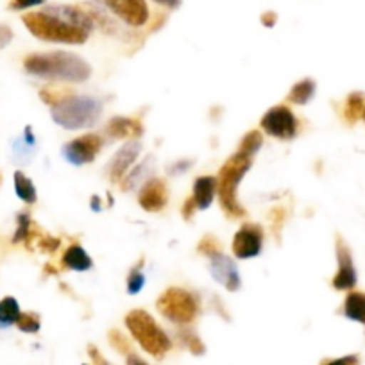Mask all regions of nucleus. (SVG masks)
Wrapping results in <instances>:
<instances>
[{"instance_id": "obj_1", "label": "nucleus", "mask_w": 365, "mask_h": 365, "mask_svg": "<svg viewBox=\"0 0 365 365\" xmlns=\"http://www.w3.org/2000/svg\"><path fill=\"white\" fill-rule=\"evenodd\" d=\"M24 68L40 79L61 83H83L91 76V66L83 58L63 51L27 56L24 59Z\"/></svg>"}, {"instance_id": "obj_2", "label": "nucleus", "mask_w": 365, "mask_h": 365, "mask_svg": "<svg viewBox=\"0 0 365 365\" xmlns=\"http://www.w3.org/2000/svg\"><path fill=\"white\" fill-rule=\"evenodd\" d=\"M252 165V158L247 154L237 153L222 165L217 175V195L220 199L224 213L231 219H240L245 215L244 206L238 202V185L247 174Z\"/></svg>"}, {"instance_id": "obj_3", "label": "nucleus", "mask_w": 365, "mask_h": 365, "mask_svg": "<svg viewBox=\"0 0 365 365\" xmlns=\"http://www.w3.org/2000/svg\"><path fill=\"white\" fill-rule=\"evenodd\" d=\"M22 22L29 29L33 36L38 40L51 41V43H66V45H83L86 43L90 33L81 27L72 26L58 16L43 11L27 13L22 16Z\"/></svg>"}, {"instance_id": "obj_4", "label": "nucleus", "mask_w": 365, "mask_h": 365, "mask_svg": "<svg viewBox=\"0 0 365 365\" xmlns=\"http://www.w3.org/2000/svg\"><path fill=\"white\" fill-rule=\"evenodd\" d=\"M52 120L61 128L76 131V129L91 128L103 115V104L93 97L73 96L65 97L61 103L52 106Z\"/></svg>"}, {"instance_id": "obj_5", "label": "nucleus", "mask_w": 365, "mask_h": 365, "mask_svg": "<svg viewBox=\"0 0 365 365\" xmlns=\"http://www.w3.org/2000/svg\"><path fill=\"white\" fill-rule=\"evenodd\" d=\"M125 326L133 339L142 346L143 351L154 358H163L170 351L172 342L167 333L158 326L153 315L145 310H133L125 315Z\"/></svg>"}, {"instance_id": "obj_6", "label": "nucleus", "mask_w": 365, "mask_h": 365, "mask_svg": "<svg viewBox=\"0 0 365 365\" xmlns=\"http://www.w3.org/2000/svg\"><path fill=\"white\" fill-rule=\"evenodd\" d=\"M156 308L165 319L174 324L187 326L197 317L199 303L194 294H190L188 290L172 287L161 294L160 299L156 301Z\"/></svg>"}, {"instance_id": "obj_7", "label": "nucleus", "mask_w": 365, "mask_h": 365, "mask_svg": "<svg viewBox=\"0 0 365 365\" xmlns=\"http://www.w3.org/2000/svg\"><path fill=\"white\" fill-rule=\"evenodd\" d=\"M259 125L267 135L278 140H294L299 131V120L292 113V110L283 104L270 108L262 117Z\"/></svg>"}, {"instance_id": "obj_8", "label": "nucleus", "mask_w": 365, "mask_h": 365, "mask_svg": "<svg viewBox=\"0 0 365 365\" xmlns=\"http://www.w3.org/2000/svg\"><path fill=\"white\" fill-rule=\"evenodd\" d=\"M335 252H336V274L331 279L333 289L353 290L358 283V274H356V267H354L353 255H351L349 245L344 242L342 237H336Z\"/></svg>"}, {"instance_id": "obj_9", "label": "nucleus", "mask_w": 365, "mask_h": 365, "mask_svg": "<svg viewBox=\"0 0 365 365\" xmlns=\"http://www.w3.org/2000/svg\"><path fill=\"white\" fill-rule=\"evenodd\" d=\"M101 149H103V138L99 135H84L63 145V158L68 163L81 167L96 160Z\"/></svg>"}, {"instance_id": "obj_10", "label": "nucleus", "mask_w": 365, "mask_h": 365, "mask_svg": "<svg viewBox=\"0 0 365 365\" xmlns=\"http://www.w3.org/2000/svg\"><path fill=\"white\" fill-rule=\"evenodd\" d=\"M115 16L129 27H143L149 22V6L145 0H101Z\"/></svg>"}, {"instance_id": "obj_11", "label": "nucleus", "mask_w": 365, "mask_h": 365, "mask_svg": "<svg viewBox=\"0 0 365 365\" xmlns=\"http://www.w3.org/2000/svg\"><path fill=\"white\" fill-rule=\"evenodd\" d=\"M263 227L259 224H244L233 238V252L237 258L249 259L262 252Z\"/></svg>"}, {"instance_id": "obj_12", "label": "nucleus", "mask_w": 365, "mask_h": 365, "mask_svg": "<svg viewBox=\"0 0 365 365\" xmlns=\"http://www.w3.org/2000/svg\"><path fill=\"white\" fill-rule=\"evenodd\" d=\"M210 272H212L213 279L219 282L222 287H226V290H230V292L240 290L242 279L240 272L237 269V263L230 256L224 255V252H219V255L210 258Z\"/></svg>"}, {"instance_id": "obj_13", "label": "nucleus", "mask_w": 365, "mask_h": 365, "mask_svg": "<svg viewBox=\"0 0 365 365\" xmlns=\"http://www.w3.org/2000/svg\"><path fill=\"white\" fill-rule=\"evenodd\" d=\"M138 202L145 212H161L168 202V188L165 181H161V179H147L138 194Z\"/></svg>"}, {"instance_id": "obj_14", "label": "nucleus", "mask_w": 365, "mask_h": 365, "mask_svg": "<svg viewBox=\"0 0 365 365\" xmlns=\"http://www.w3.org/2000/svg\"><path fill=\"white\" fill-rule=\"evenodd\" d=\"M142 153V145H140L138 140H129L128 143L120 147L117 150V154L113 156V160L110 161V179L111 181H122L124 175L128 174L131 165L135 163L136 158Z\"/></svg>"}, {"instance_id": "obj_15", "label": "nucleus", "mask_w": 365, "mask_h": 365, "mask_svg": "<svg viewBox=\"0 0 365 365\" xmlns=\"http://www.w3.org/2000/svg\"><path fill=\"white\" fill-rule=\"evenodd\" d=\"M106 133L118 140H136L142 136L143 125L138 118L133 117H115L106 125Z\"/></svg>"}, {"instance_id": "obj_16", "label": "nucleus", "mask_w": 365, "mask_h": 365, "mask_svg": "<svg viewBox=\"0 0 365 365\" xmlns=\"http://www.w3.org/2000/svg\"><path fill=\"white\" fill-rule=\"evenodd\" d=\"M217 194V178L213 175H201L194 182V201L197 210H208L212 206Z\"/></svg>"}, {"instance_id": "obj_17", "label": "nucleus", "mask_w": 365, "mask_h": 365, "mask_svg": "<svg viewBox=\"0 0 365 365\" xmlns=\"http://www.w3.org/2000/svg\"><path fill=\"white\" fill-rule=\"evenodd\" d=\"M61 263L65 269L76 270V272H84V270H90L93 267V259L90 258L86 249L79 244H72L66 249L61 258Z\"/></svg>"}, {"instance_id": "obj_18", "label": "nucleus", "mask_w": 365, "mask_h": 365, "mask_svg": "<svg viewBox=\"0 0 365 365\" xmlns=\"http://www.w3.org/2000/svg\"><path fill=\"white\" fill-rule=\"evenodd\" d=\"M342 314L349 321L365 324V294L364 292H349L344 301Z\"/></svg>"}, {"instance_id": "obj_19", "label": "nucleus", "mask_w": 365, "mask_h": 365, "mask_svg": "<svg viewBox=\"0 0 365 365\" xmlns=\"http://www.w3.org/2000/svg\"><path fill=\"white\" fill-rule=\"evenodd\" d=\"M364 110H365L364 93L354 91V93L347 96L346 103H344V108H342L344 120H346L349 125L356 124V122L364 117Z\"/></svg>"}, {"instance_id": "obj_20", "label": "nucleus", "mask_w": 365, "mask_h": 365, "mask_svg": "<svg viewBox=\"0 0 365 365\" xmlns=\"http://www.w3.org/2000/svg\"><path fill=\"white\" fill-rule=\"evenodd\" d=\"M13 181H15V192L20 201H24L26 205H34L38 199V192L29 175L24 174L22 170H16L13 175Z\"/></svg>"}, {"instance_id": "obj_21", "label": "nucleus", "mask_w": 365, "mask_h": 365, "mask_svg": "<svg viewBox=\"0 0 365 365\" xmlns=\"http://www.w3.org/2000/svg\"><path fill=\"white\" fill-rule=\"evenodd\" d=\"M315 81L314 79H303L299 83H296L292 86L289 93V101L294 104H299V106H304V104L310 103L315 96Z\"/></svg>"}, {"instance_id": "obj_22", "label": "nucleus", "mask_w": 365, "mask_h": 365, "mask_svg": "<svg viewBox=\"0 0 365 365\" xmlns=\"http://www.w3.org/2000/svg\"><path fill=\"white\" fill-rule=\"evenodd\" d=\"M20 314H22V310H20V304L15 297L6 296L4 299H0V326L2 328L16 324Z\"/></svg>"}, {"instance_id": "obj_23", "label": "nucleus", "mask_w": 365, "mask_h": 365, "mask_svg": "<svg viewBox=\"0 0 365 365\" xmlns=\"http://www.w3.org/2000/svg\"><path fill=\"white\" fill-rule=\"evenodd\" d=\"M150 172H153V160L147 158L140 167H136L135 170L124 175V179H122V190H133L135 187H138L140 182H143L149 178Z\"/></svg>"}, {"instance_id": "obj_24", "label": "nucleus", "mask_w": 365, "mask_h": 365, "mask_svg": "<svg viewBox=\"0 0 365 365\" xmlns=\"http://www.w3.org/2000/svg\"><path fill=\"white\" fill-rule=\"evenodd\" d=\"M263 143V136L259 131H249L247 135L242 138L240 145H238V153L242 154H247V156L255 158V154L258 153L259 147Z\"/></svg>"}, {"instance_id": "obj_25", "label": "nucleus", "mask_w": 365, "mask_h": 365, "mask_svg": "<svg viewBox=\"0 0 365 365\" xmlns=\"http://www.w3.org/2000/svg\"><path fill=\"white\" fill-rule=\"evenodd\" d=\"M34 222L31 220V215L27 212L19 213L16 217V231L13 235V244H20V242H26L29 238L31 231H33Z\"/></svg>"}, {"instance_id": "obj_26", "label": "nucleus", "mask_w": 365, "mask_h": 365, "mask_svg": "<svg viewBox=\"0 0 365 365\" xmlns=\"http://www.w3.org/2000/svg\"><path fill=\"white\" fill-rule=\"evenodd\" d=\"M15 326L24 333H38L41 328V319L34 312H22Z\"/></svg>"}, {"instance_id": "obj_27", "label": "nucleus", "mask_w": 365, "mask_h": 365, "mask_svg": "<svg viewBox=\"0 0 365 365\" xmlns=\"http://www.w3.org/2000/svg\"><path fill=\"white\" fill-rule=\"evenodd\" d=\"M142 267H143V259H140V262L133 267L131 272H129L128 276V292L133 294V296L142 292L143 285H145V276H143L142 272Z\"/></svg>"}, {"instance_id": "obj_28", "label": "nucleus", "mask_w": 365, "mask_h": 365, "mask_svg": "<svg viewBox=\"0 0 365 365\" xmlns=\"http://www.w3.org/2000/svg\"><path fill=\"white\" fill-rule=\"evenodd\" d=\"M179 340H181L182 346L190 349L192 354H205V344H202V340L199 339L194 331H190V329H185V331L179 333Z\"/></svg>"}, {"instance_id": "obj_29", "label": "nucleus", "mask_w": 365, "mask_h": 365, "mask_svg": "<svg viewBox=\"0 0 365 365\" xmlns=\"http://www.w3.org/2000/svg\"><path fill=\"white\" fill-rule=\"evenodd\" d=\"M110 342H111V346L115 347V349L118 351V353H122V354H131L133 353V349H131V344H129V340L125 339L124 335H122L120 331H118V329H111L110 331Z\"/></svg>"}, {"instance_id": "obj_30", "label": "nucleus", "mask_w": 365, "mask_h": 365, "mask_svg": "<svg viewBox=\"0 0 365 365\" xmlns=\"http://www.w3.org/2000/svg\"><path fill=\"white\" fill-rule=\"evenodd\" d=\"M197 251L199 252H202V255L205 256H210V258H212V256H215V255H219V252H222V249H220V244H219V240H217L215 237H205L201 240V244L197 245Z\"/></svg>"}, {"instance_id": "obj_31", "label": "nucleus", "mask_w": 365, "mask_h": 365, "mask_svg": "<svg viewBox=\"0 0 365 365\" xmlns=\"http://www.w3.org/2000/svg\"><path fill=\"white\" fill-rule=\"evenodd\" d=\"M41 4H45V0H9L8 8L11 11H24V9L36 8Z\"/></svg>"}, {"instance_id": "obj_32", "label": "nucleus", "mask_w": 365, "mask_h": 365, "mask_svg": "<svg viewBox=\"0 0 365 365\" xmlns=\"http://www.w3.org/2000/svg\"><path fill=\"white\" fill-rule=\"evenodd\" d=\"M321 365H360L358 354H347L342 358H331V360H322Z\"/></svg>"}, {"instance_id": "obj_33", "label": "nucleus", "mask_w": 365, "mask_h": 365, "mask_svg": "<svg viewBox=\"0 0 365 365\" xmlns=\"http://www.w3.org/2000/svg\"><path fill=\"white\" fill-rule=\"evenodd\" d=\"M195 212H197V205H195L194 197L187 199V201H185V205H182V208H181L182 219H185V220H190L192 217H194Z\"/></svg>"}, {"instance_id": "obj_34", "label": "nucleus", "mask_w": 365, "mask_h": 365, "mask_svg": "<svg viewBox=\"0 0 365 365\" xmlns=\"http://www.w3.org/2000/svg\"><path fill=\"white\" fill-rule=\"evenodd\" d=\"M88 354H90V358L93 361H96V365H108V361H106V358L103 356V353H101L99 349H97L96 346H88Z\"/></svg>"}, {"instance_id": "obj_35", "label": "nucleus", "mask_w": 365, "mask_h": 365, "mask_svg": "<svg viewBox=\"0 0 365 365\" xmlns=\"http://www.w3.org/2000/svg\"><path fill=\"white\" fill-rule=\"evenodd\" d=\"M13 31L8 26H0V48H4L6 45L11 43Z\"/></svg>"}, {"instance_id": "obj_36", "label": "nucleus", "mask_w": 365, "mask_h": 365, "mask_svg": "<svg viewBox=\"0 0 365 365\" xmlns=\"http://www.w3.org/2000/svg\"><path fill=\"white\" fill-rule=\"evenodd\" d=\"M262 24L265 27H274L276 26V22H278V13H274V11H265L262 15Z\"/></svg>"}, {"instance_id": "obj_37", "label": "nucleus", "mask_w": 365, "mask_h": 365, "mask_svg": "<svg viewBox=\"0 0 365 365\" xmlns=\"http://www.w3.org/2000/svg\"><path fill=\"white\" fill-rule=\"evenodd\" d=\"M154 2H158V4L165 6V8L168 9H175L179 8V4H181V0H154Z\"/></svg>"}, {"instance_id": "obj_38", "label": "nucleus", "mask_w": 365, "mask_h": 365, "mask_svg": "<svg viewBox=\"0 0 365 365\" xmlns=\"http://www.w3.org/2000/svg\"><path fill=\"white\" fill-rule=\"evenodd\" d=\"M128 365H149L147 364L145 360H142V358L138 356V354H135V353H131V354H128Z\"/></svg>"}, {"instance_id": "obj_39", "label": "nucleus", "mask_w": 365, "mask_h": 365, "mask_svg": "<svg viewBox=\"0 0 365 365\" xmlns=\"http://www.w3.org/2000/svg\"><path fill=\"white\" fill-rule=\"evenodd\" d=\"M190 165H192V160H187V161H181V163H178V165H175V167L174 168H172V174H175V172H185V170H188V167H190Z\"/></svg>"}, {"instance_id": "obj_40", "label": "nucleus", "mask_w": 365, "mask_h": 365, "mask_svg": "<svg viewBox=\"0 0 365 365\" xmlns=\"http://www.w3.org/2000/svg\"><path fill=\"white\" fill-rule=\"evenodd\" d=\"M91 208L97 210V212H99V210H101V201H99V197H93V199H91Z\"/></svg>"}, {"instance_id": "obj_41", "label": "nucleus", "mask_w": 365, "mask_h": 365, "mask_svg": "<svg viewBox=\"0 0 365 365\" xmlns=\"http://www.w3.org/2000/svg\"><path fill=\"white\" fill-rule=\"evenodd\" d=\"M364 118H365V110H364Z\"/></svg>"}]
</instances>
